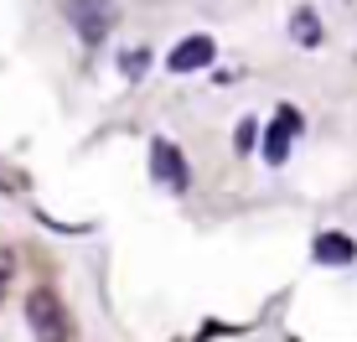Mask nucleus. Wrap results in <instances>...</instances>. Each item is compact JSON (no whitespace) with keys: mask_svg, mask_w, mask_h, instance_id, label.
<instances>
[{"mask_svg":"<svg viewBox=\"0 0 357 342\" xmlns=\"http://www.w3.org/2000/svg\"><path fill=\"white\" fill-rule=\"evenodd\" d=\"M151 177L161 181L166 192H187V156L176 151L171 140H151Z\"/></svg>","mask_w":357,"mask_h":342,"instance_id":"4","label":"nucleus"},{"mask_svg":"<svg viewBox=\"0 0 357 342\" xmlns=\"http://www.w3.org/2000/svg\"><path fill=\"white\" fill-rule=\"evenodd\" d=\"M6 285H10V260H0V296H6Z\"/></svg>","mask_w":357,"mask_h":342,"instance_id":"10","label":"nucleus"},{"mask_svg":"<svg viewBox=\"0 0 357 342\" xmlns=\"http://www.w3.org/2000/svg\"><path fill=\"white\" fill-rule=\"evenodd\" d=\"M254 140H259V119H238V130H233V151L243 156Z\"/></svg>","mask_w":357,"mask_h":342,"instance_id":"8","label":"nucleus"},{"mask_svg":"<svg viewBox=\"0 0 357 342\" xmlns=\"http://www.w3.org/2000/svg\"><path fill=\"white\" fill-rule=\"evenodd\" d=\"M68 21L83 36V47H104V36L114 31V6L109 0H68Z\"/></svg>","mask_w":357,"mask_h":342,"instance_id":"2","label":"nucleus"},{"mask_svg":"<svg viewBox=\"0 0 357 342\" xmlns=\"http://www.w3.org/2000/svg\"><path fill=\"white\" fill-rule=\"evenodd\" d=\"M218 57V42L207 31H197V36H181L176 47H171V57H166V68L171 73H197V68H207Z\"/></svg>","mask_w":357,"mask_h":342,"instance_id":"5","label":"nucleus"},{"mask_svg":"<svg viewBox=\"0 0 357 342\" xmlns=\"http://www.w3.org/2000/svg\"><path fill=\"white\" fill-rule=\"evenodd\" d=\"M295 135H301V114H295L290 104H280L275 119H269V130H264V161H269V166H285Z\"/></svg>","mask_w":357,"mask_h":342,"instance_id":"3","label":"nucleus"},{"mask_svg":"<svg viewBox=\"0 0 357 342\" xmlns=\"http://www.w3.org/2000/svg\"><path fill=\"white\" fill-rule=\"evenodd\" d=\"M311 260L316 265H352L357 260V244L347 234H316L311 239Z\"/></svg>","mask_w":357,"mask_h":342,"instance_id":"6","label":"nucleus"},{"mask_svg":"<svg viewBox=\"0 0 357 342\" xmlns=\"http://www.w3.org/2000/svg\"><path fill=\"white\" fill-rule=\"evenodd\" d=\"M145 57H151V52H125V73H130V78L145 73Z\"/></svg>","mask_w":357,"mask_h":342,"instance_id":"9","label":"nucleus"},{"mask_svg":"<svg viewBox=\"0 0 357 342\" xmlns=\"http://www.w3.org/2000/svg\"><path fill=\"white\" fill-rule=\"evenodd\" d=\"M290 36H295V47H305V52H311V47H321V21H316V10L311 6H301L295 10V21H290Z\"/></svg>","mask_w":357,"mask_h":342,"instance_id":"7","label":"nucleus"},{"mask_svg":"<svg viewBox=\"0 0 357 342\" xmlns=\"http://www.w3.org/2000/svg\"><path fill=\"white\" fill-rule=\"evenodd\" d=\"M26 327L36 342H68L73 337V316L63 306L57 290H31L26 296Z\"/></svg>","mask_w":357,"mask_h":342,"instance_id":"1","label":"nucleus"}]
</instances>
